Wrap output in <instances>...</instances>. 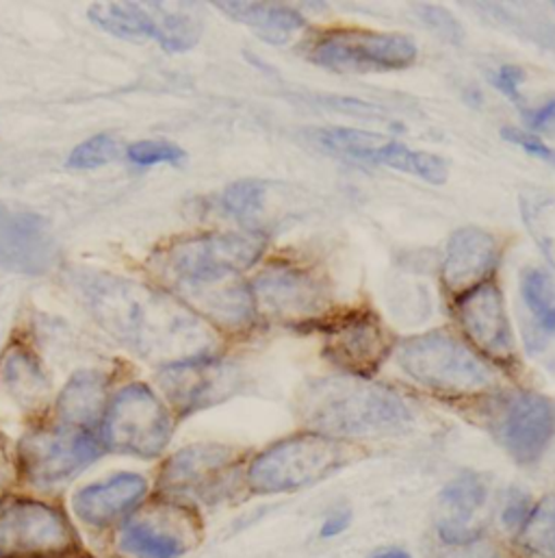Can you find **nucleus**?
<instances>
[{
    "mask_svg": "<svg viewBox=\"0 0 555 558\" xmlns=\"http://www.w3.org/2000/svg\"><path fill=\"white\" fill-rule=\"evenodd\" d=\"M489 500V485L476 472H462L449 481L436 500L434 524L445 546H458L484 535L478 524Z\"/></svg>",
    "mask_w": 555,
    "mask_h": 558,
    "instance_id": "obj_19",
    "label": "nucleus"
},
{
    "mask_svg": "<svg viewBox=\"0 0 555 558\" xmlns=\"http://www.w3.org/2000/svg\"><path fill=\"white\" fill-rule=\"evenodd\" d=\"M502 262L499 240L478 227H465L452 233L441 264V282L456 300L462 293L491 282Z\"/></svg>",
    "mask_w": 555,
    "mask_h": 558,
    "instance_id": "obj_17",
    "label": "nucleus"
},
{
    "mask_svg": "<svg viewBox=\"0 0 555 558\" xmlns=\"http://www.w3.org/2000/svg\"><path fill=\"white\" fill-rule=\"evenodd\" d=\"M402 372L447 400H482L499 391L495 365L449 330L412 335L395 348Z\"/></svg>",
    "mask_w": 555,
    "mask_h": 558,
    "instance_id": "obj_3",
    "label": "nucleus"
},
{
    "mask_svg": "<svg viewBox=\"0 0 555 558\" xmlns=\"http://www.w3.org/2000/svg\"><path fill=\"white\" fill-rule=\"evenodd\" d=\"M148 500V481L139 474H115L72 496V513L94 531H113Z\"/></svg>",
    "mask_w": 555,
    "mask_h": 558,
    "instance_id": "obj_18",
    "label": "nucleus"
},
{
    "mask_svg": "<svg viewBox=\"0 0 555 558\" xmlns=\"http://www.w3.org/2000/svg\"><path fill=\"white\" fill-rule=\"evenodd\" d=\"M356 450L347 441H338L319 433H295L278 439L259 452L246 468V489L252 496L293 494L347 468Z\"/></svg>",
    "mask_w": 555,
    "mask_h": 558,
    "instance_id": "obj_4",
    "label": "nucleus"
},
{
    "mask_svg": "<svg viewBox=\"0 0 555 558\" xmlns=\"http://www.w3.org/2000/svg\"><path fill=\"white\" fill-rule=\"evenodd\" d=\"M349 526H351V511L349 509H336V511L325 515V520L319 529V537L321 539H334V537L343 535Z\"/></svg>",
    "mask_w": 555,
    "mask_h": 558,
    "instance_id": "obj_38",
    "label": "nucleus"
},
{
    "mask_svg": "<svg viewBox=\"0 0 555 558\" xmlns=\"http://www.w3.org/2000/svg\"><path fill=\"white\" fill-rule=\"evenodd\" d=\"M244 487V454L224 444L187 446L172 454L157 476V496L194 509L233 500Z\"/></svg>",
    "mask_w": 555,
    "mask_h": 558,
    "instance_id": "obj_6",
    "label": "nucleus"
},
{
    "mask_svg": "<svg viewBox=\"0 0 555 558\" xmlns=\"http://www.w3.org/2000/svg\"><path fill=\"white\" fill-rule=\"evenodd\" d=\"M0 558H11V557H9V555H4V553H2V550H0Z\"/></svg>",
    "mask_w": 555,
    "mask_h": 558,
    "instance_id": "obj_41",
    "label": "nucleus"
},
{
    "mask_svg": "<svg viewBox=\"0 0 555 558\" xmlns=\"http://www.w3.org/2000/svg\"><path fill=\"white\" fill-rule=\"evenodd\" d=\"M268 251V235L233 231L181 240L157 255V272L178 291L235 279L255 268Z\"/></svg>",
    "mask_w": 555,
    "mask_h": 558,
    "instance_id": "obj_5",
    "label": "nucleus"
},
{
    "mask_svg": "<svg viewBox=\"0 0 555 558\" xmlns=\"http://www.w3.org/2000/svg\"><path fill=\"white\" fill-rule=\"evenodd\" d=\"M0 380L22 409L35 411L48 398V378L35 354L24 345H13L4 352L0 361Z\"/></svg>",
    "mask_w": 555,
    "mask_h": 558,
    "instance_id": "obj_23",
    "label": "nucleus"
},
{
    "mask_svg": "<svg viewBox=\"0 0 555 558\" xmlns=\"http://www.w3.org/2000/svg\"><path fill=\"white\" fill-rule=\"evenodd\" d=\"M104 409L107 378L96 369L74 374L57 400V415L61 424L89 433L98 422H102Z\"/></svg>",
    "mask_w": 555,
    "mask_h": 558,
    "instance_id": "obj_20",
    "label": "nucleus"
},
{
    "mask_svg": "<svg viewBox=\"0 0 555 558\" xmlns=\"http://www.w3.org/2000/svg\"><path fill=\"white\" fill-rule=\"evenodd\" d=\"M174 417L157 393L133 383L115 393L100 422V444L109 452L157 459L170 446Z\"/></svg>",
    "mask_w": 555,
    "mask_h": 558,
    "instance_id": "obj_10",
    "label": "nucleus"
},
{
    "mask_svg": "<svg viewBox=\"0 0 555 558\" xmlns=\"http://www.w3.org/2000/svg\"><path fill=\"white\" fill-rule=\"evenodd\" d=\"M534 505H532V498L528 494H523L521 489H513L504 502V509H502V524L504 529L517 537L519 531L523 529V524L528 522L530 513H532Z\"/></svg>",
    "mask_w": 555,
    "mask_h": 558,
    "instance_id": "obj_34",
    "label": "nucleus"
},
{
    "mask_svg": "<svg viewBox=\"0 0 555 558\" xmlns=\"http://www.w3.org/2000/svg\"><path fill=\"white\" fill-rule=\"evenodd\" d=\"M432 558H519L515 557L508 548L499 542L491 539L489 535H480L473 542L458 544V546H436L432 550Z\"/></svg>",
    "mask_w": 555,
    "mask_h": 558,
    "instance_id": "obj_33",
    "label": "nucleus"
},
{
    "mask_svg": "<svg viewBox=\"0 0 555 558\" xmlns=\"http://www.w3.org/2000/svg\"><path fill=\"white\" fill-rule=\"evenodd\" d=\"M202 533L198 509L155 496L113 529L109 548L113 558H183Z\"/></svg>",
    "mask_w": 555,
    "mask_h": 558,
    "instance_id": "obj_8",
    "label": "nucleus"
},
{
    "mask_svg": "<svg viewBox=\"0 0 555 558\" xmlns=\"http://www.w3.org/2000/svg\"><path fill=\"white\" fill-rule=\"evenodd\" d=\"M157 378L178 417L194 415L229 400L242 385L237 367L215 354L168 363Z\"/></svg>",
    "mask_w": 555,
    "mask_h": 558,
    "instance_id": "obj_16",
    "label": "nucleus"
},
{
    "mask_svg": "<svg viewBox=\"0 0 555 558\" xmlns=\"http://www.w3.org/2000/svg\"><path fill=\"white\" fill-rule=\"evenodd\" d=\"M502 135H504L506 142L519 146V148L526 150L528 155H532V157H536V159H541V161H545V163H552L555 168L554 148L547 146L545 142H541L536 135H530L528 131L517 129V126H506V129L502 131Z\"/></svg>",
    "mask_w": 555,
    "mask_h": 558,
    "instance_id": "obj_35",
    "label": "nucleus"
},
{
    "mask_svg": "<svg viewBox=\"0 0 555 558\" xmlns=\"http://www.w3.org/2000/svg\"><path fill=\"white\" fill-rule=\"evenodd\" d=\"M118 153V144L111 135H94L78 144L70 157H67V168L72 170H96L113 161Z\"/></svg>",
    "mask_w": 555,
    "mask_h": 558,
    "instance_id": "obj_30",
    "label": "nucleus"
},
{
    "mask_svg": "<svg viewBox=\"0 0 555 558\" xmlns=\"http://www.w3.org/2000/svg\"><path fill=\"white\" fill-rule=\"evenodd\" d=\"M415 13L423 22V26H428L441 39H445L449 44L465 41V28H462L460 20L449 9L439 7V4H417Z\"/></svg>",
    "mask_w": 555,
    "mask_h": 558,
    "instance_id": "obj_32",
    "label": "nucleus"
},
{
    "mask_svg": "<svg viewBox=\"0 0 555 558\" xmlns=\"http://www.w3.org/2000/svg\"><path fill=\"white\" fill-rule=\"evenodd\" d=\"M521 295L543 335L555 332V284L545 270L532 268L521 277Z\"/></svg>",
    "mask_w": 555,
    "mask_h": 558,
    "instance_id": "obj_28",
    "label": "nucleus"
},
{
    "mask_svg": "<svg viewBox=\"0 0 555 558\" xmlns=\"http://www.w3.org/2000/svg\"><path fill=\"white\" fill-rule=\"evenodd\" d=\"M89 20L122 39H159L157 2H100L89 7Z\"/></svg>",
    "mask_w": 555,
    "mask_h": 558,
    "instance_id": "obj_24",
    "label": "nucleus"
},
{
    "mask_svg": "<svg viewBox=\"0 0 555 558\" xmlns=\"http://www.w3.org/2000/svg\"><path fill=\"white\" fill-rule=\"evenodd\" d=\"M417 44L402 33L328 28L306 48V59L332 72H395L415 65Z\"/></svg>",
    "mask_w": 555,
    "mask_h": 558,
    "instance_id": "obj_12",
    "label": "nucleus"
},
{
    "mask_svg": "<svg viewBox=\"0 0 555 558\" xmlns=\"http://www.w3.org/2000/svg\"><path fill=\"white\" fill-rule=\"evenodd\" d=\"M323 356L347 376H373L395 350V337L371 308L336 311L323 326Z\"/></svg>",
    "mask_w": 555,
    "mask_h": 558,
    "instance_id": "obj_14",
    "label": "nucleus"
},
{
    "mask_svg": "<svg viewBox=\"0 0 555 558\" xmlns=\"http://www.w3.org/2000/svg\"><path fill=\"white\" fill-rule=\"evenodd\" d=\"M9 478H11V463H9V459L4 457V450H2V446H0V485H4Z\"/></svg>",
    "mask_w": 555,
    "mask_h": 558,
    "instance_id": "obj_39",
    "label": "nucleus"
},
{
    "mask_svg": "<svg viewBox=\"0 0 555 558\" xmlns=\"http://www.w3.org/2000/svg\"><path fill=\"white\" fill-rule=\"evenodd\" d=\"M78 284L100 326L144 359L176 363L211 354L205 324L178 300L109 275H83Z\"/></svg>",
    "mask_w": 555,
    "mask_h": 558,
    "instance_id": "obj_1",
    "label": "nucleus"
},
{
    "mask_svg": "<svg viewBox=\"0 0 555 558\" xmlns=\"http://www.w3.org/2000/svg\"><path fill=\"white\" fill-rule=\"evenodd\" d=\"M126 157L137 166H178L185 161V150L165 140H141L128 146Z\"/></svg>",
    "mask_w": 555,
    "mask_h": 558,
    "instance_id": "obj_31",
    "label": "nucleus"
},
{
    "mask_svg": "<svg viewBox=\"0 0 555 558\" xmlns=\"http://www.w3.org/2000/svg\"><path fill=\"white\" fill-rule=\"evenodd\" d=\"M515 544L519 558H555V494L534 505Z\"/></svg>",
    "mask_w": 555,
    "mask_h": 558,
    "instance_id": "obj_26",
    "label": "nucleus"
},
{
    "mask_svg": "<svg viewBox=\"0 0 555 558\" xmlns=\"http://www.w3.org/2000/svg\"><path fill=\"white\" fill-rule=\"evenodd\" d=\"M100 439L65 424L33 428L17 444L15 472L35 489L65 485L102 457Z\"/></svg>",
    "mask_w": 555,
    "mask_h": 558,
    "instance_id": "obj_13",
    "label": "nucleus"
},
{
    "mask_svg": "<svg viewBox=\"0 0 555 558\" xmlns=\"http://www.w3.org/2000/svg\"><path fill=\"white\" fill-rule=\"evenodd\" d=\"M270 203V183L263 179H242L229 185L220 198V205L229 218H233L248 233H266Z\"/></svg>",
    "mask_w": 555,
    "mask_h": 558,
    "instance_id": "obj_25",
    "label": "nucleus"
},
{
    "mask_svg": "<svg viewBox=\"0 0 555 558\" xmlns=\"http://www.w3.org/2000/svg\"><path fill=\"white\" fill-rule=\"evenodd\" d=\"M218 9L270 44H284L306 28V17L297 9L278 2H218Z\"/></svg>",
    "mask_w": 555,
    "mask_h": 558,
    "instance_id": "obj_21",
    "label": "nucleus"
},
{
    "mask_svg": "<svg viewBox=\"0 0 555 558\" xmlns=\"http://www.w3.org/2000/svg\"><path fill=\"white\" fill-rule=\"evenodd\" d=\"M250 289L259 317L276 319L278 324L299 332L321 330L336 313L330 280L319 270L295 262L268 264L250 280Z\"/></svg>",
    "mask_w": 555,
    "mask_h": 558,
    "instance_id": "obj_7",
    "label": "nucleus"
},
{
    "mask_svg": "<svg viewBox=\"0 0 555 558\" xmlns=\"http://www.w3.org/2000/svg\"><path fill=\"white\" fill-rule=\"evenodd\" d=\"M454 315L467 343L491 365L515 369L517 345L506 298L495 280L484 282L454 300Z\"/></svg>",
    "mask_w": 555,
    "mask_h": 558,
    "instance_id": "obj_15",
    "label": "nucleus"
},
{
    "mask_svg": "<svg viewBox=\"0 0 555 558\" xmlns=\"http://www.w3.org/2000/svg\"><path fill=\"white\" fill-rule=\"evenodd\" d=\"M159 13V44L168 52H185L194 48L200 41L202 35V22L178 7H168L157 2Z\"/></svg>",
    "mask_w": 555,
    "mask_h": 558,
    "instance_id": "obj_27",
    "label": "nucleus"
},
{
    "mask_svg": "<svg viewBox=\"0 0 555 558\" xmlns=\"http://www.w3.org/2000/svg\"><path fill=\"white\" fill-rule=\"evenodd\" d=\"M523 220L543 255L555 268V198L523 196Z\"/></svg>",
    "mask_w": 555,
    "mask_h": 558,
    "instance_id": "obj_29",
    "label": "nucleus"
},
{
    "mask_svg": "<svg viewBox=\"0 0 555 558\" xmlns=\"http://www.w3.org/2000/svg\"><path fill=\"white\" fill-rule=\"evenodd\" d=\"M478 402V420L519 463L536 465L555 437L554 402L536 391H495Z\"/></svg>",
    "mask_w": 555,
    "mask_h": 558,
    "instance_id": "obj_9",
    "label": "nucleus"
},
{
    "mask_svg": "<svg viewBox=\"0 0 555 558\" xmlns=\"http://www.w3.org/2000/svg\"><path fill=\"white\" fill-rule=\"evenodd\" d=\"M295 411L306 430L347 444L397 435L412 422L410 407L395 389L347 374L308 380Z\"/></svg>",
    "mask_w": 555,
    "mask_h": 558,
    "instance_id": "obj_2",
    "label": "nucleus"
},
{
    "mask_svg": "<svg viewBox=\"0 0 555 558\" xmlns=\"http://www.w3.org/2000/svg\"><path fill=\"white\" fill-rule=\"evenodd\" d=\"M369 558H412L408 553L399 550V548H386V550H378Z\"/></svg>",
    "mask_w": 555,
    "mask_h": 558,
    "instance_id": "obj_40",
    "label": "nucleus"
},
{
    "mask_svg": "<svg viewBox=\"0 0 555 558\" xmlns=\"http://www.w3.org/2000/svg\"><path fill=\"white\" fill-rule=\"evenodd\" d=\"M523 120L532 131H547L555 122V96L539 107L523 109Z\"/></svg>",
    "mask_w": 555,
    "mask_h": 558,
    "instance_id": "obj_37",
    "label": "nucleus"
},
{
    "mask_svg": "<svg viewBox=\"0 0 555 558\" xmlns=\"http://www.w3.org/2000/svg\"><path fill=\"white\" fill-rule=\"evenodd\" d=\"M0 550L11 558H72L83 555V544L61 507L15 496L0 502Z\"/></svg>",
    "mask_w": 555,
    "mask_h": 558,
    "instance_id": "obj_11",
    "label": "nucleus"
},
{
    "mask_svg": "<svg viewBox=\"0 0 555 558\" xmlns=\"http://www.w3.org/2000/svg\"><path fill=\"white\" fill-rule=\"evenodd\" d=\"M365 163L386 166V168L412 174L430 185H443L449 179L447 159H443L441 155H434V153L408 148L406 144L391 140L386 135H380V140L367 153Z\"/></svg>",
    "mask_w": 555,
    "mask_h": 558,
    "instance_id": "obj_22",
    "label": "nucleus"
},
{
    "mask_svg": "<svg viewBox=\"0 0 555 558\" xmlns=\"http://www.w3.org/2000/svg\"><path fill=\"white\" fill-rule=\"evenodd\" d=\"M491 83L513 102L521 105V85L526 83V70L521 65H499L493 74H491Z\"/></svg>",
    "mask_w": 555,
    "mask_h": 558,
    "instance_id": "obj_36",
    "label": "nucleus"
}]
</instances>
